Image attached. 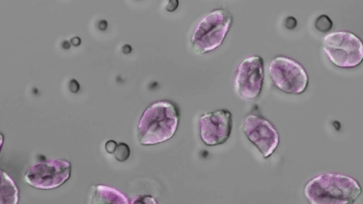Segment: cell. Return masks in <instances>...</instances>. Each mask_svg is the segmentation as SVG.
Listing matches in <instances>:
<instances>
[{
    "mask_svg": "<svg viewBox=\"0 0 363 204\" xmlns=\"http://www.w3.org/2000/svg\"><path fill=\"white\" fill-rule=\"evenodd\" d=\"M130 204H157V202L152 196L141 195L134 198Z\"/></svg>",
    "mask_w": 363,
    "mask_h": 204,
    "instance_id": "14",
    "label": "cell"
},
{
    "mask_svg": "<svg viewBox=\"0 0 363 204\" xmlns=\"http://www.w3.org/2000/svg\"><path fill=\"white\" fill-rule=\"evenodd\" d=\"M243 132L263 158L269 157L279 144V133L273 124L265 118L257 109L252 110L245 118Z\"/></svg>",
    "mask_w": 363,
    "mask_h": 204,
    "instance_id": "8",
    "label": "cell"
},
{
    "mask_svg": "<svg viewBox=\"0 0 363 204\" xmlns=\"http://www.w3.org/2000/svg\"><path fill=\"white\" fill-rule=\"evenodd\" d=\"M315 26L318 30L326 31L330 29L332 26V22L327 16L322 15L317 18Z\"/></svg>",
    "mask_w": 363,
    "mask_h": 204,
    "instance_id": "13",
    "label": "cell"
},
{
    "mask_svg": "<svg viewBox=\"0 0 363 204\" xmlns=\"http://www.w3.org/2000/svg\"><path fill=\"white\" fill-rule=\"evenodd\" d=\"M18 190L7 173L1 171L0 204H18Z\"/></svg>",
    "mask_w": 363,
    "mask_h": 204,
    "instance_id": "11",
    "label": "cell"
},
{
    "mask_svg": "<svg viewBox=\"0 0 363 204\" xmlns=\"http://www.w3.org/2000/svg\"><path fill=\"white\" fill-rule=\"evenodd\" d=\"M88 204H129L128 198L115 188L105 185L93 186Z\"/></svg>",
    "mask_w": 363,
    "mask_h": 204,
    "instance_id": "10",
    "label": "cell"
},
{
    "mask_svg": "<svg viewBox=\"0 0 363 204\" xmlns=\"http://www.w3.org/2000/svg\"><path fill=\"white\" fill-rule=\"evenodd\" d=\"M268 74L273 84L286 94H302L308 86L306 71L301 64L289 57L273 58L268 66Z\"/></svg>",
    "mask_w": 363,
    "mask_h": 204,
    "instance_id": "6",
    "label": "cell"
},
{
    "mask_svg": "<svg viewBox=\"0 0 363 204\" xmlns=\"http://www.w3.org/2000/svg\"><path fill=\"white\" fill-rule=\"evenodd\" d=\"M264 60L259 55L244 58L238 64L233 87L236 95L242 101L250 102L260 95L264 84Z\"/></svg>",
    "mask_w": 363,
    "mask_h": 204,
    "instance_id": "5",
    "label": "cell"
},
{
    "mask_svg": "<svg viewBox=\"0 0 363 204\" xmlns=\"http://www.w3.org/2000/svg\"><path fill=\"white\" fill-rule=\"evenodd\" d=\"M130 152L129 147L125 143L120 142L113 154L118 161L123 162L129 157Z\"/></svg>",
    "mask_w": 363,
    "mask_h": 204,
    "instance_id": "12",
    "label": "cell"
},
{
    "mask_svg": "<svg viewBox=\"0 0 363 204\" xmlns=\"http://www.w3.org/2000/svg\"><path fill=\"white\" fill-rule=\"evenodd\" d=\"M199 127L200 138L206 145L224 144L231 134L232 113L225 108L206 113L199 117Z\"/></svg>",
    "mask_w": 363,
    "mask_h": 204,
    "instance_id": "9",
    "label": "cell"
},
{
    "mask_svg": "<svg viewBox=\"0 0 363 204\" xmlns=\"http://www.w3.org/2000/svg\"><path fill=\"white\" fill-rule=\"evenodd\" d=\"M180 119L178 106L167 100L157 101L143 111L137 136L142 145H154L171 139L177 132Z\"/></svg>",
    "mask_w": 363,
    "mask_h": 204,
    "instance_id": "1",
    "label": "cell"
},
{
    "mask_svg": "<svg viewBox=\"0 0 363 204\" xmlns=\"http://www.w3.org/2000/svg\"><path fill=\"white\" fill-rule=\"evenodd\" d=\"M323 49L333 64L340 68H352L363 61V42L354 33L338 30L327 34Z\"/></svg>",
    "mask_w": 363,
    "mask_h": 204,
    "instance_id": "4",
    "label": "cell"
},
{
    "mask_svg": "<svg viewBox=\"0 0 363 204\" xmlns=\"http://www.w3.org/2000/svg\"><path fill=\"white\" fill-rule=\"evenodd\" d=\"M354 178L337 173L320 174L304 186V196L309 204H353L362 193Z\"/></svg>",
    "mask_w": 363,
    "mask_h": 204,
    "instance_id": "2",
    "label": "cell"
},
{
    "mask_svg": "<svg viewBox=\"0 0 363 204\" xmlns=\"http://www.w3.org/2000/svg\"><path fill=\"white\" fill-rule=\"evenodd\" d=\"M117 143L113 141V140H108L106 142V144H105V148H106V150L109 153V154H113L116 149V147H117Z\"/></svg>",
    "mask_w": 363,
    "mask_h": 204,
    "instance_id": "15",
    "label": "cell"
},
{
    "mask_svg": "<svg viewBox=\"0 0 363 204\" xmlns=\"http://www.w3.org/2000/svg\"><path fill=\"white\" fill-rule=\"evenodd\" d=\"M231 13L225 8L211 11L196 24L191 37V48L198 55L214 51L223 42L233 25Z\"/></svg>",
    "mask_w": 363,
    "mask_h": 204,
    "instance_id": "3",
    "label": "cell"
},
{
    "mask_svg": "<svg viewBox=\"0 0 363 204\" xmlns=\"http://www.w3.org/2000/svg\"><path fill=\"white\" fill-rule=\"evenodd\" d=\"M70 174L71 164L69 162L48 159L30 166L25 173L24 181L34 188L50 190L65 183Z\"/></svg>",
    "mask_w": 363,
    "mask_h": 204,
    "instance_id": "7",
    "label": "cell"
}]
</instances>
